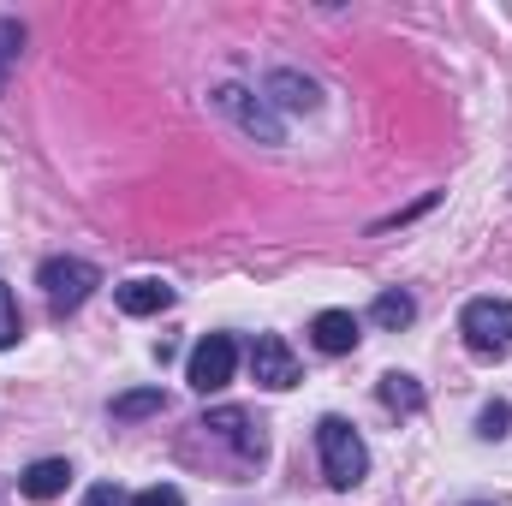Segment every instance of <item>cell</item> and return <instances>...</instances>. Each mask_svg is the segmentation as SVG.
Instances as JSON below:
<instances>
[{"label": "cell", "instance_id": "obj_3", "mask_svg": "<svg viewBox=\"0 0 512 506\" xmlns=\"http://www.w3.org/2000/svg\"><path fill=\"white\" fill-rule=\"evenodd\" d=\"M36 286L48 292V304H54V310H78V304L102 286V274H96V262H78V256H48V262L36 268Z\"/></svg>", "mask_w": 512, "mask_h": 506}, {"label": "cell", "instance_id": "obj_19", "mask_svg": "<svg viewBox=\"0 0 512 506\" xmlns=\"http://www.w3.org/2000/svg\"><path fill=\"white\" fill-rule=\"evenodd\" d=\"M471 506H483V501H471Z\"/></svg>", "mask_w": 512, "mask_h": 506}, {"label": "cell", "instance_id": "obj_10", "mask_svg": "<svg viewBox=\"0 0 512 506\" xmlns=\"http://www.w3.org/2000/svg\"><path fill=\"white\" fill-rule=\"evenodd\" d=\"M114 298H120V310H126V316H161V310L173 304V286H167V280L137 274V280H126V286L114 292Z\"/></svg>", "mask_w": 512, "mask_h": 506}, {"label": "cell", "instance_id": "obj_11", "mask_svg": "<svg viewBox=\"0 0 512 506\" xmlns=\"http://www.w3.org/2000/svg\"><path fill=\"white\" fill-rule=\"evenodd\" d=\"M66 483H72V465H66V459H36V465L18 477V489H24L30 501H54V495H66Z\"/></svg>", "mask_w": 512, "mask_h": 506}, {"label": "cell", "instance_id": "obj_8", "mask_svg": "<svg viewBox=\"0 0 512 506\" xmlns=\"http://www.w3.org/2000/svg\"><path fill=\"white\" fill-rule=\"evenodd\" d=\"M203 429H209V435H221V441H233L245 459H262V435L251 429V417H245L239 405H221V411H209V417H203Z\"/></svg>", "mask_w": 512, "mask_h": 506}, {"label": "cell", "instance_id": "obj_17", "mask_svg": "<svg viewBox=\"0 0 512 506\" xmlns=\"http://www.w3.org/2000/svg\"><path fill=\"white\" fill-rule=\"evenodd\" d=\"M131 506H185V495H179L173 483H155V489H143V495H131Z\"/></svg>", "mask_w": 512, "mask_h": 506}, {"label": "cell", "instance_id": "obj_7", "mask_svg": "<svg viewBox=\"0 0 512 506\" xmlns=\"http://www.w3.org/2000/svg\"><path fill=\"white\" fill-rule=\"evenodd\" d=\"M310 340H316V352L346 358V352H358L364 328H358V316H352V310H322V316L310 322Z\"/></svg>", "mask_w": 512, "mask_h": 506}, {"label": "cell", "instance_id": "obj_13", "mask_svg": "<svg viewBox=\"0 0 512 506\" xmlns=\"http://www.w3.org/2000/svg\"><path fill=\"white\" fill-rule=\"evenodd\" d=\"M376 393H382L387 411H405V417H411V411H423V387H417L411 376H399V370L376 381Z\"/></svg>", "mask_w": 512, "mask_h": 506}, {"label": "cell", "instance_id": "obj_16", "mask_svg": "<svg viewBox=\"0 0 512 506\" xmlns=\"http://www.w3.org/2000/svg\"><path fill=\"white\" fill-rule=\"evenodd\" d=\"M18 334H24L18 298H12V286H0V352H6V346H18Z\"/></svg>", "mask_w": 512, "mask_h": 506}, {"label": "cell", "instance_id": "obj_6", "mask_svg": "<svg viewBox=\"0 0 512 506\" xmlns=\"http://www.w3.org/2000/svg\"><path fill=\"white\" fill-rule=\"evenodd\" d=\"M215 108H221V114H233V120L256 137V143H280V120H274V108H268L262 96H251V90L221 84V90H215Z\"/></svg>", "mask_w": 512, "mask_h": 506}, {"label": "cell", "instance_id": "obj_4", "mask_svg": "<svg viewBox=\"0 0 512 506\" xmlns=\"http://www.w3.org/2000/svg\"><path fill=\"white\" fill-rule=\"evenodd\" d=\"M239 370V346L227 340V334H203L197 346H191V364H185V381L197 387V393H221L227 381Z\"/></svg>", "mask_w": 512, "mask_h": 506}, {"label": "cell", "instance_id": "obj_2", "mask_svg": "<svg viewBox=\"0 0 512 506\" xmlns=\"http://www.w3.org/2000/svg\"><path fill=\"white\" fill-rule=\"evenodd\" d=\"M459 334L477 358H507L512 352V298H471L459 316Z\"/></svg>", "mask_w": 512, "mask_h": 506}, {"label": "cell", "instance_id": "obj_18", "mask_svg": "<svg viewBox=\"0 0 512 506\" xmlns=\"http://www.w3.org/2000/svg\"><path fill=\"white\" fill-rule=\"evenodd\" d=\"M84 506H131V501L120 495V489H114V483H96V489L84 495Z\"/></svg>", "mask_w": 512, "mask_h": 506}, {"label": "cell", "instance_id": "obj_12", "mask_svg": "<svg viewBox=\"0 0 512 506\" xmlns=\"http://www.w3.org/2000/svg\"><path fill=\"white\" fill-rule=\"evenodd\" d=\"M370 316H376V328H387V334H399V328H411V316H417V298L411 292H382L376 304H370Z\"/></svg>", "mask_w": 512, "mask_h": 506}, {"label": "cell", "instance_id": "obj_15", "mask_svg": "<svg viewBox=\"0 0 512 506\" xmlns=\"http://www.w3.org/2000/svg\"><path fill=\"white\" fill-rule=\"evenodd\" d=\"M507 429H512V405L507 399H489V405L477 411V435H483V441H507Z\"/></svg>", "mask_w": 512, "mask_h": 506}, {"label": "cell", "instance_id": "obj_9", "mask_svg": "<svg viewBox=\"0 0 512 506\" xmlns=\"http://www.w3.org/2000/svg\"><path fill=\"white\" fill-rule=\"evenodd\" d=\"M268 102H280V108H292V114H316L322 108V90L304 78V72H268Z\"/></svg>", "mask_w": 512, "mask_h": 506}, {"label": "cell", "instance_id": "obj_5", "mask_svg": "<svg viewBox=\"0 0 512 506\" xmlns=\"http://www.w3.org/2000/svg\"><path fill=\"white\" fill-rule=\"evenodd\" d=\"M251 376H256V387H268V393H286V387H298V358H292V346H286L280 334H256V346H251Z\"/></svg>", "mask_w": 512, "mask_h": 506}, {"label": "cell", "instance_id": "obj_14", "mask_svg": "<svg viewBox=\"0 0 512 506\" xmlns=\"http://www.w3.org/2000/svg\"><path fill=\"white\" fill-rule=\"evenodd\" d=\"M155 411H167V393H161V387H137V393H120V399H114V417H120V423L155 417Z\"/></svg>", "mask_w": 512, "mask_h": 506}, {"label": "cell", "instance_id": "obj_1", "mask_svg": "<svg viewBox=\"0 0 512 506\" xmlns=\"http://www.w3.org/2000/svg\"><path fill=\"white\" fill-rule=\"evenodd\" d=\"M316 453H322L328 489H358L364 471H370V447H364V435H358L346 417H322V423H316Z\"/></svg>", "mask_w": 512, "mask_h": 506}]
</instances>
